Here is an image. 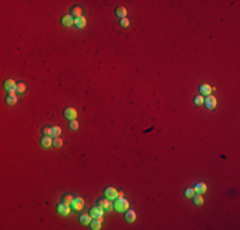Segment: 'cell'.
<instances>
[{"mask_svg":"<svg viewBox=\"0 0 240 230\" xmlns=\"http://www.w3.org/2000/svg\"><path fill=\"white\" fill-rule=\"evenodd\" d=\"M103 194L107 200L113 201V200H116L118 198V191H116L114 187H106L105 191H103Z\"/></svg>","mask_w":240,"mask_h":230,"instance_id":"cell-4","label":"cell"},{"mask_svg":"<svg viewBox=\"0 0 240 230\" xmlns=\"http://www.w3.org/2000/svg\"><path fill=\"white\" fill-rule=\"evenodd\" d=\"M90 228L92 230H98L101 229V221L97 220V219H92V221L90 222Z\"/></svg>","mask_w":240,"mask_h":230,"instance_id":"cell-20","label":"cell"},{"mask_svg":"<svg viewBox=\"0 0 240 230\" xmlns=\"http://www.w3.org/2000/svg\"><path fill=\"white\" fill-rule=\"evenodd\" d=\"M203 105H205V106H206L208 110H215V109H216V105H217V100H216V97H215L213 95H208V96H206Z\"/></svg>","mask_w":240,"mask_h":230,"instance_id":"cell-2","label":"cell"},{"mask_svg":"<svg viewBox=\"0 0 240 230\" xmlns=\"http://www.w3.org/2000/svg\"><path fill=\"white\" fill-rule=\"evenodd\" d=\"M97 206L101 207L103 211H111L114 208V204L111 203V201L107 200V198H101V200L97 201Z\"/></svg>","mask_w":240,"mask_h":230,"instance_id":"cell-3","label":"cell"},{"mask_svg":"<svg viewBox=\"0 0 240 230\" xmlns=\"http://www.w3.org/2000/svg\"><path fill=\"white\" fill-rule=\"evenodd\" d=\"M90 215L93 217V219H97V217H100V216L103 215V210H102L101 207H98V206L92 207V208L90 210Z\"/></svg>","mask_w":240,"mask_h":230,"instance_id":"cell-13","label":"cell"},{"mask_svg":"<svg viewBox=\"0 0 240 230\" xmlns=\"http://www.w3.org/2000/svg\"><path fill=\"white\" fill-rule=\"evenodd\" d=\"M73 201H74V196H72V194H65V196L63 197V200H61V202L65 203V204H68V206H72Z\"/></svg>","mask_w":240,"mask_h":230,"instance_id":"cell-21","label":"cell"},{"mask_svg":"<svg viewBox=\"0 0 240 230\" xmlns=\"http://www.w3.org/2000/svg\"><path fill=\"white\" fill-rule=\"evenodd\" d=\"M78 127H79V123L77 120H69V128L70 129L76 130V129H78Z\"/></svg>","mask_w":240,"mask_h":230,"instance_id":"cell-29","label":"cell"},{"mask_svg":"<svg viewBox=\"0 0 240 230\" xmlns=\"http://www.w3.org/2000/svg\"><path fill=\"white\" fill-rule=\"evenodd\" d=\"M42 134L52 137V127H45V128H42Z\"/></svg>","mask_w":240,"mask_h":230,"instance_id":"cell-28","label":"cell"},{"mask_svg":"<svg viewBox=\"0 0 240 230\" xmlns=\"http://www.w3.org/2000/svg\"><path fill=\"white\" fill-rule=\"evenodd\" d=\"M52 146L54 147H61V146H63V139H61L60 138V137H55V138L52 139Z\"/></svg>","mask_w":240,"mask_h":230,"instance_id":"cell-26","label":"cell"},{"mask_svg":"<svg viewBox=\"0 0 240 230\" xmlns=\"http://www.w3.org/2000/svg\"><path fill=\"white\" fill-rule=\"evenodd\" d=\"M92 219H93V217H92L90 214L88 215L84 214V215H82L81 217H79V222H81L82 225H88V224L92 221Z\"/></svg>","mask_w":240,"mask_h":230,"instance_id":"cell-16","label":"cell"},{"mask_svg":"<svg viewBox=\"0 0 240 230\" xmlns=\"http://www.w3.org/2000/svg\"><path fill=\"white\" fill-rule=\"evenodd\" d=\"M77 110L72 106H68L64 109V116L68 120H76L77 119Z\"/></svg>","mask_w":240,"mask_h":230,"instance_id":"cell-5","label":"cell"},{"mask_svg":"<svg viewBox=\"0 0 240 230\" xmlns=\"http://www.w3.org/2000/svg\"><path fill=\"white\" fill-rule=\"evenodd\" d=\"M69 14L73 15L74 18L82 17V8H81V7H73V8L70 9V13H69Z\"/></svg>","mask_w":240,"mask_h":230,"instance_id":"cell-18","label":"cell"},{"mask_svg":"<svg viewBox=\"0 0 240 230\" xmlns=\"http://www.w3.org/2000/svg\"><path fill=\"white\" fill-rule=\"evenodd\" d=\"M40 143L44 148H49L50 146H52V138L50 136H44V137H41Z\"/></svg>","mask_w":240,"mask_h":230,"instance_id":"cell-11","label":"cell"},{"mask_svg":"<svg viewBox=\"0 0 240 230\" xmlns=\"http://www.w3.org/2000/svg\"><path fill=\"white\" fill-rule=\"evenodd\" d=\"M119 24H120L121 27H128V26H129V21L127 19V18H121L120 22H119Z\"/></svg>","mask_w":240,"mask_h":230,"instance_id":"cell-30","label":"cell"},{"mask_svg":"<svg viewBox=\"0 0 240 230\" xmlns=\"http://www.w3.org/2000/svg\"><path fill=\"white\" fill-rule=\"evenodd\" d=\"M123 196H124V193H123V192H118V197H119V198H123Z\"/></svg>","mask_w":240,"mask_h":230,"instance_id":"cell-31","label":"cell"},{"mask_svg":"<svg viewBox=\"0 0 240 230\" xmlns=\"http://www.w3.org/2000/svg\"><path fill=\"white\" fill-rule=\"evenodd\" d=\"M15 90H17V94H23L26 91V83L24 82H18L15 86Z\"/></svg>","mask_w":240,"mask_h":230,"instance_id":"cell-24","label":"cell"},{"mask_svg":"<svg viewBox=\"0 0 240 230\" xmlns=\"http://www.w3.org/2000/svg\"><path fill=\"white\" fill-rule=\"evenodd\" d=\"M115 14H116V17H119L120 19L121 18H125L127 17V8L125 7H118L115 10Z\"/></svg>","mask_w":240,"mask_h":230,"instance_id":"cell-17","label":"cell"},{"mask_svg":"<svg viewBox=\"0 0 240 230\" xmlns=\"http://www.w3.org/2000/svg\"><path fill=\"white\" fill-rule=\"evenodd\" d=\"M74 24L77 28H84L86 24H87V21H86V18L82 15L79 18H74Z\"/></svg>","mask_w":240,"mask_h":230,"instance_id":"cell-14","label":"cell"},{"mask_svg":"<svg viewBox=\"0 0 240 230\" xmlns=\"http://www.w3.org/2000/svg\"><path fill=\"white\" fill-rule=\"evenodd\" d=\"M194 105L195 106H202L203 105V102H205V97H203L202 95H197L195 97H194Z\"/></svg>","mask_w":240,"mask_h":230,"instance_id":"cell-23","label":"cell"},{"mask_svg":"<svg viewBox=\"0 0 240 230\" xmlns=\"http://www.w3.org/2000/svg\"><path fill=\"white\" fill-rule=\"evenodd\" d=\"M15 86H17V83H15L14 79H5L4 81V88L7 91H10V90L15 88Z\"/></svg>","mask_w":240,"mask_h":230,"instance_id":"cell-15","label":"cell"},{"mask_svg":"<svg viewBox=\"0 0 240 230\" xmlns=\"http://www.w3.org/2000/svg\"><path fill=\"white\" fill-rule=\"evenodd\" d=\"M129 208V202L125 200L124 197L123 198H116L115 202H114V210L118 211V212H124Z\"/></svg>","mask_w":240,"mask_h":230,"instance_id":"cell-1","label":"cell"},{"mask_svg":"<svg viewBox=\"0 0 240 230\" xmlns=\"http://www.w3.org/2000/svg\"><path fill=\"white\" fill-rule=\"evenodd\" d=\"M72 207H73V210L74 211H82L83 210V207H84V200L82 197H74V201H73V203H72Z\"/></svg>","mask_w":240,"mask_h":230,"instance_id":"cell-6","label":"cell"},{"mask_svg":"<svg viewBox=\"0 0 240 230\" xmlns=\"http://www.w3.org/2000/svg\"><path fill=\"white\" fill-rule=\"evenodd\" d=\"M70 207L72 206H68V204H65V203H59L58 206H56V211H58V214H60V215H63V216H68L70 214Z\"/></svg>","mask_w":240,"mask_h":230,"instance_id":"cell-7","label":"cell"},{"mask_svg":"<svg viewBox=\"0 0 240 230\" xmlns=\"http://www.w3.org/2000/svg\"><path fill=\"white\" fill-rule=\"evenodd\" d=\"M198 91H199V94L202 96H208V95L212 94V87L210 84H207V83H202L198 87Z\"/></svg>","mask_w":240,"mask_h":230,"instance_id":"cell-8","label":"cell"},{"mask_svg":"<svg viewBox=\"0 0 240 230\" xmlns=\"http://www.w3.org/2000/svg\"><path fill=\"white\" fill-rule=\"evenodd\" d=\"M192 200H193L194 204H197V206H202L203 202H205V200H203L202 194H198V193H195V194L192 197Z\"/></svg>","mask_w":240,"mask_h":230,"instance_id":"cell-19","label":"cell"},{"mask_svg":"<svg viewBox=\"0 0 240 230\" xmlns=\"http://www.w3.org/2000/svg\"><path fill=\"white\" fill-rule=\"evenodd\" d=\"M61 24H63L64 27H70L74 24V17L70 15V14H65L63 18H61Z\"/></svg>","mask_w":240,"mask_h":230,"instance_id":"cell-9","label":"cell"},{"mask_svg":"<svg viewBox=\"0 0 240 230\" xmlns=\"http://www.w3.org/2000/svg\"><path fill=\"white\" fill-rule=\"evenodd\" d=\"M17 101H18L17 96H10V95H8V96H7V98H5V102H7V105H10V106H13V105H15V104H17Z\"/></svg>","mask_w":240,"mask_h":230,"instance_id":"cell-22","label":"cell"},{"mask_svg":"<svg viewBox=\"0 0 240 230\" xmlns=\"http://www.w3.org/2000/svg\"><path fill=\"white\" fill-rule=\"evenodd\" d=\"M124 217H125V221H127V222H130V224H132V222L135 221V219H137V214H135L134 210H132V208L129 210V208H128V210L125 211V216H124Z\"/></svg>","mask_w":240,"mask_h":230,"instance_id":"cell-10","label":"cell"},{"mask_svg":"<svg viewBox=\"0 0 240 230\" xmlns=\"http://www.w3.org/2000/svg\"><path fill=\"white\" fill-rule=\"evenodd\" d=\"M61 134V128L59 125H52V137H59Z\"/></svg>","mask_w":240,"mask_h":230,"instance_id":"cell-27","label":"cell"},{"mask_svg":"<svg viewBox=\"0 0 240 230\" xmlns=\"http://www.w3.org/2000/svg\"><path fill=\"white\" fill-rule=\"evenodd\" d=\"M194 194H195V192L192 187H188V188H185V191H184V196H185L187 198H192Z\"/></svg>","mask_w":240,"mask_h":230,"instance_id":"cell-25","label":"cell"},{"mask_svg":"<svg viewBox=\"0 0 240 230\" xmlns=\"http://www.w3.org/2000/svg\"><path fill=\"white\" fill-rule=\"evenodd\" d=\"M193 189H194L195 193H198V194H203V193H206V191H207V185H206L205 183L199 182V183H197V184L194 185Z\"/></svg>","mask_w":240,"mask_h":230,"instance_id":"cell-12","label":"cell"}]
</instances>
